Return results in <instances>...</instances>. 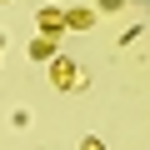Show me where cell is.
I'll return each mask as SVG.
<instances>
[{
	"label": "cell",
	"instance_id": "cell-7",
	"mask_svg": "<svg viewBox=\"0 0 150 150\" xmlns=\"http://www.w3.org/2000/svg\"><path fill=\"white\" fill-rule=\"evenodd\" d=\"M45 5H60V0H45Z\"/></svg>",
	"mask_w": 150,
	"mask_h": 150
},
{
	"label": "cell",
	"instance_id": "cell-2",
	"mask_svg": "<svg viewBox=\"0 0 150 150\" xmlns=\"http://www.w3.org/2000/svg\"><path fill=\"white\" fill-rule=\"evenodd\" d=\"M35 25H40V40H55V45H60V35H65V10H60V5H40Z\"/></svg>",
	"mask_w": 150,
	"mask_h": 150
},
{
	"label": "cell",
	"instance_id": "cell-4",
	"mask_svg": "<svg viewBox=\"0 0 150 150\" xmlns=\"http://www.w3.org/2000/svg\"><path fill=\"white\" fill-rule=\"evenodd\" d=\"M30 55H35V60H45V65H50V60H55V55H60V45H55V40H40V35H35V40H30Z\"/></svg>",
	"mask_w": 150,
	"mask_h": 150
},
{
	"label": "cell",
	"instance_id": "cell-6",
	"mask_svg": "<svg viewBox=\"0 0 150 150\" xmlns=\"http://www.w3.org/2000/svg\"><path fill=\"white\" fill-rule=\"evenodd\" d=\"M125 5V0H100V10H120Z\"/></svg>",
	"mask_w": 150,
	"mask_h": 150
},
{
	"label": "cell",
	"instance_id": "cell-3",
	"mask_svg": "<svg viewBox=\"0 0 150 150\" xmlns=\"http://www.w3.org/2000/svg\"><path fill=\"white\" fill-rule=\"evenodd\" d=\"M90 25H95V10H85V5L80 10H65V30H90Z\"/></svg>",
	"mask_w": 150,
	"mask_h": 150
},
{
	"label": "cell",
	"instance_id": "cell-1",
	"mask_svg": "<svg viewBox=\"0 0 150 150\" xmlns=\"http://www.w3.org/2000/svg\"><path fill=\"white\" fill-rule=\"evenodd\" d=\"M45 70H50V85H55V90H75V85H85L80 65H75L70 55H55V60H50Z\"/></svg>",
	"mask_w": 150,
	"mask_h": 150
},
{
	"label": "cell",
	"instance_id": "cell-8",
	"mask_svg": "<svg viewBox=\"0 0 150 150\" xmlns=\"http://www.w3.org/2000/svg\"><path fill=\"white\" fill-rule=\"evenodd\" d=\"M0 5H10V0H0Z\"/></svg>",
	"mask_w": 150,
	"mask_h": 150
},
{
	"label": "cell",
	"instance_id": "cell-5",
	"mask_svg": "<svg viewBox=\"0 0 150 150\" xmlns=\"http://www.w3.org/2000/svg\"><path fill=\"white\" fill-rule=\"evenodd\" d=\"M80 150H105V140H95V135H85V140H80Z\"/></svg>",
	"mask_w": 150,
	"mask_h": 150
}]
</instances>
